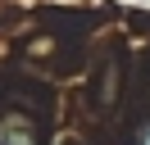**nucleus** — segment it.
<instances>
[{
    "instance_id": "obj_1",
    "label": "nucleus",
    "mask_w": 150,
    "mask_h": 145,
    "mask_svg": "<svg viewBox=\"0 0 150 145\" xmlns=\"http://www.w3.org/2000/svg\"><path fill=\"white\" fill-rule=\"evenodd\" d=\"M141 145H150V127H146V132H141Z\"/></svg>"
}]
</instances>
